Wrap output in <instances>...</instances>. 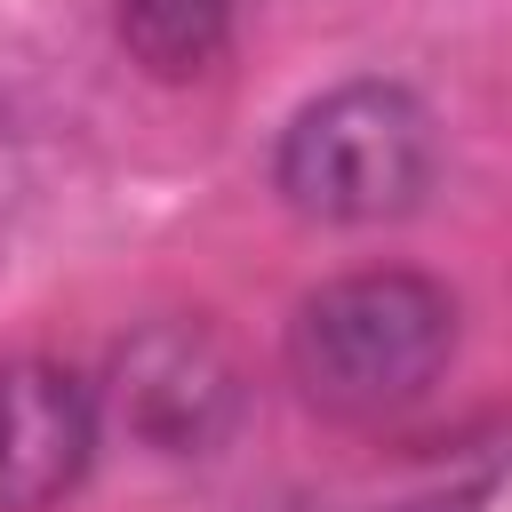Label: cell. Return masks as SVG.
<instances>
[{"mask_svg":"<svg viewBox=\"0 0 512 512\" xmlns=\"http://www.w3.org/2000/svg\"><path fill=\"white\" fill-rule=\"evenodd\" d=\"M440 128L400 80H336L320 88L272 152V184L312 224H392L432 192Z\"/></svg>","mask_w":512,"mask_h":512,"instance_id":"7a4b0ae2","label":"cell"},{"mask_svg":"<svg viewBox=\"0 0 512 512\" xmlns=\"http://www.w3.org/2000/svg\"><path fill=\"white\" fill-rule=\"evenodd\" d=\"M104 448L96 384L64 360H0V512H56Z\"/></svg>","mask_w":512,"mask_h":512,"instance_id":"277c9868","label":"cell"},{"mask_svg":"<svg viewBox=\"0 0 512 512\" xmlns=\"http://www.w3.org/2000/svg\"><path fill=\"white\" fill-rule=\"evenodd\" d=\"M232 24L240 0H112V32L128 64H144L152 80H200L232 48Z\"/></svg>","mask_w":512,"mask_h":512,"instance_id":"5b68a950","label":"cell"},{"mask_svg":"<svg viewBox=\"0 0 512 512\" xmlns=\"http://www.w3.org/2000/svg\"><path fill=\"white\" fill-rule=\"evenodd\" d=\"M96 408L128 448H144L160 464H208L248 424V368L208 320L168 312L112 344Z\"/></svg>","mask_w":512,"mask_h":512,"instance_id":"3957f363","label":"cell"},{"mask_svg":"<svg viewBox=\"0 0 512 512\" xmlns=\"http://www.w3.org/2000/svg\"><path fill=\"white\" fill-rule=\"evenodd\" d=\"M464 312L432 272L368 264L320 280L288 320V376L328 416H392L424 400L456 360Z\"/></svg>","mask_w":512,"mask_h":512,"instance_id":"6da1fadb","label":"cell"}]
</instances>
